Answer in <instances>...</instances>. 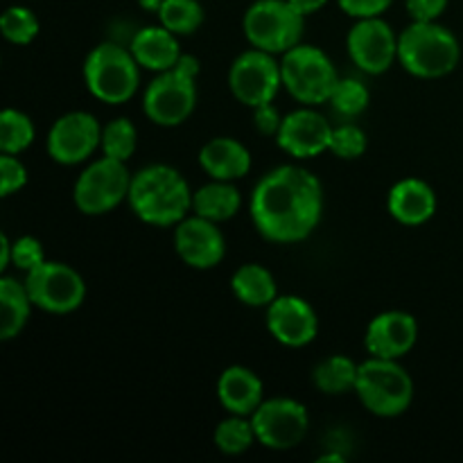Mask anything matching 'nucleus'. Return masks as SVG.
Listing matches in <instances>:
<instances>
[{"label": "nucleus", "instance_id": "nucleus-1", "mask_svg": "<svg viewBox=\"0 0 463 463\" xmlns=\"http://www.w3.org/2000/svg\"><path fill=\"white\" fill-rule=\"evenodd\" d=\"M249 213L258 233L269 242H303L324 215L321 181L301 165L274 167L258 179Z\"/></svg>", "mask_w": 463, "mask_h": 463}, {"label": "nucleus", "instance_id": "nucleus-2", "mask_svg": "<svg viewBox=\"0 0 463 463\" xmlns=\"http://www.w3.org/2000/svg\"><path fill=\"white\" fill-rule=\"evenodd\" d=\"M193 193L176 167L152 163L131 176L127 203L140 222L158 229H175L193 213Z\"/></svg>", "mask_w": 463, "mask_h": 463}, {"label": "nucleus", "instance_id": "nucleus-3", "mask_svg": "<svg viewBox=\"0 0 463 463\" xmlns=\"http://www.w3.org/2000/svg\"><path fill=\"white\" fill-rule=\"evenodd\" d=\"M459 59V41L439 21H411L398 34V63L420 80L450 75Z\"/></svg>", "mask_w": 463, "mask_h": 463}, {"label": "nucleus", "instance_id": "nucleus-4", "mask_svg": "<svg viewBox=\"0 0 463 463\" xmlns=\"http://www.w3.org/2000/svg\"><path fill=\"white\" fill-rule=\"evenodd\" d=\"M86 90L104 104H125L140 86V66L129 48L113 41L95 45L84 59Z\"/></svg>", "mask_w": 463, "mask_h": 463}, {"label": "nucleus", "instance_id": "nucleus-5", "mask_svg": "<svg viewBox=\"0 0 463 463\" xmlns=\"http://www.w3.org/2000/svg\"><path fill=\"white\" fill-rule=\"evenodd\" d=\"M355 396L373 416L396 419L411 407L414 380L401 364V360L369 357L360 364Z\"/></svg>", "mask_w": 463, "mask_h": 463}, {"label": "nucleus", "instance_id": "nucleus-6", "mask_svg": "<svg viewBox=\"0 0 463 463\" xmlns=\"http://www.w3.org/2000/svg\"><path fill=\"white\" fill-rule=\"evenodd\" d=\"M280 72L283 89L301 107H319L330 102L335 86L342 80L333 59L310 43H298L280 54Z\"/></svg>", "mask_w": 463, "mask_h": 463}, {"label": "nucleus", "instance_id": "nucleus-7", "mask_svg": "<svg viewBox=\"0 0 463 463\" xmlns=\"http://www.w3.org/2000/svg\"><path fill=\"white\" fill-rule=\"evenodd\" d=\"M306 16L289 0H256L242 18V32L249 45L271 54H285L303 43Z\"/></svg>", "mask_w": 463, "mask_h": 463}, {"label": "nucleus", "instance_id": "nucleus-8", "mask_svg": "<svg viewBox=\"0 0 463 463\" xmlns=\"http://www.w3.org/2000/svg\"><path fill=\"white\" fill-rule=\"evenodd\" d=\"M131 172L127 163L102 156L89 163L75 181L72 202L77 211L89 217L107 215L127 202L131 188Z\"/></svg>", "mask_w": 463, "mask_h": 463}, {"label": "nucleus", "instance_id": "nucleus-9", "mask_svg": "<svg viewBox=\"0 0 463 463\" xmlns=\"http://www.w3.org/2000/svg\"><path fill=\"white\" fill-rule=\"evenodd\" d=\"M229 90L240 104L256 109L260 104L274 102L283 89V72L276 54L265 50H244L233 59L229 68Z\"/></svg>", "mask_w": 463, "mask_h": 463}, {"label": "nucleus", "instance_id": "nucleus-10", "mask_svg": "<svg viewBox=\"0 0 463 463\" xmlns=\"http://www.w3.org/2000/svg\"><path fill=\"white\" fill-rule=\"evenodd\" d=\"M23 283L34 307L48 315H71L86 298L84 279L66 262H41L36 269L27 271Z\"/></svg>", "mask_w": 463, "mask_h": 463}, {"label": "nucleus", "instance_id": "nucleus-11", "mask_svg": "<svg viewBox=\"0 0 463 463\" xmlns=\"http://www.w3.org/2000/svg\"><path fill=\"white\" fill-rule=\"evenodd\" d=\"M197 107V77L170 68L156 72L143 95V111L156 127H179Z\"/></svg>", "mask_w": 463, "mask_h": 463}, {"label": "nucleus", "instance_id": "nucleus-12", "mask_svg": "<svg viewBox=\"0 0 463 463\" xmlns=\"http://www.w3.org/2000/svg\"><path fill=\"white\" fill-rule=\"evenodd\" d=\"M251 423L262 448L285 452L301 446L310 430V416L303 402L279 396L262 401V405L251 414Z\"/></svg>", "mask_w": 463, "mask_h": 463}, {"label": "nucleus", "instance_id": "nucleus-13", "mask_svg": "<svg viewBox=\"0 0 463 463\" xmlns=\"http://www.w3.org/2000/svg\"><path fill=\"white\" fill-rule=\"evenodd\" d=\"M102 143V125L89 111H68L54 120L45 138V152L59 165L86 163Z\"/></svg>", "mask_w": 463, "mask_h": 463}, {"label": "nucleus", "instance_id": "nucleus-14", "mask_svg": "<svg viewBox=\"0 0 463 463\" xmlns=\"http://www.w3.org/2000/svg\"><path fill=\"white\" fill-rule=\"evenodd\" d=\"M346 48L351 61L366 75H383L398 61V34L383 16L355 21Z\"/></svg>", "mask_w": 463, "mask_h": 463}, {"label": "nucleus", "instance_id": "nucleus-15", "mask_svg": "<svg viewBox=\"0 0 463 463\" xmlns=\"http://www.w3.org/2000/svg\"><path fill=\"white\" fill-rule=\"evenodd\" d=\"M175 251L193 269H213L226 256L224 233L220 224L193 213L175 226Z\"/></svg>", "mask_w": 463, "mask_h": 463}, {"label": "nucleus", "instance_id": "nucleus-16", "mask_svg": "<svg viewBox=\"0 0 463 463\" xmlns=\"http://www.w3.org/2000/svg\"><path fill=\"white\" fill-rule=\"evenodd\" d=\"M267 330L280 346L303 348L317 339L319 319L306 298L297 294H279L267 307Z\"/></svg>", "mask_w": 463, "mask_h": 463}, {"label": "nucleus", "instance_id": "nucleus-17", "mask_svg": "<svg viewBox=\"0 0 463 463\" xmlns=\"http://www.w3.org/2000/svg\"><path fill=\"white\" fill-rule=\"evenodd\" d=\"M330 136L333 125L319 111H315V107H301L283 118L276 143L285 154L306 161L328 152Z\"/></svg>", "mask_w": 463, "mask_h": 463}, {"label": "nucleus", "instance_id": "nucleus-18", "mask_svg": "<svg viewBox=\"0 0 463 463\" xmlns=\"http://www.w3.org/2000/svg\"><path fill=\"white\" fill-rule=\"evenodd\" d=\"M419 342V321L405 310H387L369 321L364 348L369 357L402 360Z\"/></svg>", "mask_w": 463, "mask_h": 463}, {"label": "nucleus", "instance_id": "nucleus-19", "mask_svg": "<svg viewBox=\"0 0 463 463\" xmlns=\"http://www.w3.org/2000/svg\"><path fill=\"white\" fill-rule=\"evenodd\" d=\"M437 193L432 185L416 176H407L392 185L387 194V211L398 224L423 226L437 213Z\"/></svg>", "mask_w": 463, "mask_h": 463}, {"label": "nucleus", "instance_id": "nucleus-20", "mask_svg": "<svg viewBox=\"0 0 463 463\" xmlns=\"http://www.w3.org/2000/svg\"><path fill=\"white\" fill-rule=\"evenodd\" d=\"M217 401L229 414L251 416L265 401V384L249 366H226L217 378Z\"/></svg>", "mask_w": 463, "mask_h": 463}, {"label": "nucleus", "instance_id": "nucleus-21", "mask_svg": "<svg viewBox=\"0 0 463 463\" xmlns=\"http://www.w3.org/2000/svg\"><path fill=\"white\" fill-rule=\"evenodd\" d=\"M199 165L211 179L238 181L251 170V152L231 136H217L199 149Z\"/></svg>", "mask_w": 463, "mask_h": 463}, {"label": "nucleus", "instance_id": "nucleus-22", "mask_svg": "<svg viewBox=\"0 0 463 463\" xmlns=\"http://www.w3.org/2000/svg\"><path fill=\"white\" fill-rule=\"evenodd\" d=\"M129 50L136 57V61H138V66L152 72L170 71V68L176 66L181 54H184L181 52L179 36L167 30V27H163L161 23L136 32L129 43Z\"/></svg>", "mask_w": 463, "mask_h": 463}, {"label": "nucleus", "instance_id": "nucleus-23", "mask_svg": "<svg viewBox=\"0 0 463 463\" xmlns=\"http://www.w3.org/2000/svg\"><path fill=\"white\" fill-rule=\"evenodd\" d=\"M32 307L34 303H32L25 283L3 274L0 279V339L3 342H9L23 333L30 321Z\"/></svg>", "mask_w": 463, "mask_h": 463}, {"label": "nucleus", "instance_id": "nucleus-24", "mask_svg": "<svg viewBox=\"0 0 463 463\" xmlns=\"http://www.w3.org/2000/svg\"><path fill=\"white\" fill-rule=\"evenodd\" d=\"M242 208V194L235 188L233 181H217L202 185L193 193V213L199 217L222 224L233 220Z\"/></svg>", "mask_w": 463, "mask_h": 463}, {"label": "nucleus", "instance_id": "nucleus-25", "mask_svg": "<svg viewBox=\"0 0 463 463\" xmlns=\"http://www.w3.org/2000/svg\"><path fill=\"white\" fill-rule=\"evenodd\" d=\"M231 289L242 306L269 307L279 297V285L274 274L258 262H247L238 267L231 279Z\"/></svg>", "mask_w": 463, "mask_h": 463}, {"label": "nucleus", "instance_id": "nucleus-26", "mask_svg": "<svg viewBox=\"0 0 463 463\" xmlns=\"http://www.w3.org/2000/svg\"><path fill=\"white\" fill-rule=\"evenodd\" d=\"M357 373L360 364L348 355H330L321 360L312 371V383L317 392L326 396H344V393H355Z\"/></svg>", "mask_w": 463, "mask_h": 463}, {"label": "nucleus", "instance_id": "nucleus-27", "mask_svg": "<svg viewBox=\"0 0 463 463\" xmlns=\"http://www.w3.org/2000/svg\"><path fill=\"white\" fill-rule=\"evenodd\" d=\"M213 443L217 446V450L231 457L244 455L247 450H251L253 443H258L251 416L229 414V419L217 423L215 432H213Z\"/></svg>", "mask_w": 463, "mask_h": 463}, {"label": "nucleus", "instance_id": "nucleus-28", "mask_svg": "<svg viewBox=\"0 0 463 463\" xmlns=\"http://www.w3.org/2000/svg\"><path fill=\"white\" fill-rule=\"evenodd\" d=\"M156 16L158 23L176 36H190L202 27L203 7L199 0H163Z\"/></svg>", "mask_w": 463, "mask_h": 463}, {"label": "nucleus", "instance_id": "nucleus-29", "mask_svg": "<svg viewBox=\"0 0 463 463\" xmlns=\"http://www.w3.org/2000/svg\"><path fill=\"white\" fill-rule=\"evenodd\" d=\"M34 122L27 113L18 109H5L0 113V152L3 154H23L34 143Z\"/></svg>", "mask_w": 463, "mask_h": 463}, {"label": "nucleus", "instance_id": "nucleus-30", "mask_svg": "<svg viewBox=\"0 0 463 463\" xmlns=\"http://www.w3.org/2000/svg\"><path fill=\"white\" fill-rule=\"evenodd\" d=\"M136 147H138V129L129 118H116L102 127V143H99L102 156L129 163Z\"/></svg>", "mask_w": 463, "mask_h": 463}, {"label": "nucleus", "instance_id": "nucleus-31", "mask_svg": "<svg viewBox=\"0 0 463 463\" xmlns=\"http://www.w3.org/2000/svg\"><path fill=\"white\" fill-rule=\"evenodd\" d=\"M371 93L366 89V84H362L360 80H353V77H342L335 86L333 95H330V107L337 116L353 120V118L362 116V113L369 109Z\"/></svg>", "mask_w": 463, "mask_h": 463}, {"label": "nucleus", "instance_id": "nucleus-32", "mask_svg": "<svg viewBox=\"0 0 463 463\" xmlns=\"http://www.w3.org/2000/svg\"><path fill=\"white\" fill-rule=\"evenodd\" d=\"M0 32L14 45H30L39 36L41 23L30 7L12 5L0 16Z\"/></svg>", "mask_w": 463, "mask_h": 463}, {"label": "nucleus", "instance_id": "nucleus-33", "mask_svg": "<svg viewBox=\"0 0 463 463\" xmlns=\"http://www.w3.org/2000/svg\"><path fill=\"white\" fill-rule=\"evenodd\" d=\"M369 147V138L362 127L353 125V122H344V125L333 127V136H330L328 152L335 154L342 161H355Z\"/></svg>", "mask_w": 463, "mask_h": 463}, {"label": "nucleus", "instance_id": "nucleus-34", "mask_svg": "<svg viewBox=\"0 0 463 463\" xmlns=\"http://www.w3.org/2000/svg\"><path fill=\"white\" fill-rule=\"evenodd\" d=\"M41 262H45V251L39 238L21 235V238L12 240V267L27 274V271L36 269Z\"/></svg>", "mask_w": 463, "mask_h": 463}, {"label": "nucleus", "instance_id": "nucleus-35", "mask_svg": "<svg viewBox=\"0 0 463 463\" xmlns=\"http://www.w3.org/2000/svg\"><path fill=\"white\" fill-rule=\"evenodd\" d=\"M27 185V167L23 165L16 154H3L0 156V194L12 197L21 193Z\"/></svg>", "mask_w": 463, "mask_h": 463}, {"label": "nucleus", "instance_id": "nucleus-36", "mask_svg": "<svg viewBox=\"0 0 463 463\" xmlns=\"http://www.w3.org/2000/svg\"><path fill=\"white\" fill-rule=\"evenodd\" d=\"M337 5L346 16L360 21V18L383 16L392 7L393 0H337Z\"/></svg>", "mask_w": 463, "mask_h": 463}, {"label": "nucleus", "instance_id": "nucleus-37", "mask_svg": "<svg viewBox=\"0 0 463 463\" xmlns=\"http://www.w3.org/2000/svg\"><path fill=\"white\" fill-rule=\"evenodd\" d=\"M253 111V127L258 129V134L262 136H279L280 125H283V118L279 109L274 107V102L260 104V107L251 109Z\"/></svg>", "mask_w": 463, "mask_h": 463}, {"label": "nucleus", "instance_id": "nucleus-38", "mask_svg": "<svg viewBox=\"0 0 463 463\" xmlns=\"http://www.w3.org/2000/svg\"><path fill=\"white\" fill-rule=\"evenodd\" d=\"M450 0H405L407 14L411 21H439L448 9Z\"/></svg>", "mask_w": 463, "mask_h": 463}, {"label": "nucleus", "instance_id": "nucleus-39", "mask_svg": "<svg viewBox=\"0 0 463 463\" xmlns=\"http://www.w3.org/2000/svg\"><path fill=\"white\" fill-rule=\"evenodd\" d=\"M292 3V7L297 9V12H301L303 16H312V14L321 12V9L328 5V0H289Z\"/></svg>", "mask_w": 463, "mask_h": 463}, {"label": "nucleus", "instance_id": "nucleus-40", "mask_svg": "<svg viewBox=\"0 0 463 463\" xmlns=\"http://www.w3.org/2000/svg\"><path fill=\"white\" fill-rule=\"evenodd\" d=\"M12 267V240L7 233L0 235V274Z\"/></svg>", "mask_w": 463, "mask_h": 463}, {"label": "nucleus", "instance_id": "nucleus-41", "mask_svg": "<svg viewBox=\"0 0 463 463\" xmlns=\"http://www.w3.org/2000/svg\"><path fill=\"white\" fill-rule=\"evenodd\" d=\"M161 3H163V0H138L140 7L147 9V12H154V14L158 12V7H161Z\"/></svg>", "mask_w": 463, "mask_h": 463}, {"label": "nucleus", "instance_id": "nucleus-42", "mask_svg": "<svg viewBox=\"0 0 463 463\" xmlns=\"http://www.w3.org/2000/svg\"><path fill=\"white\" fill-rule=\"evenodd\" d=\"M326 461H344L342 455H324L319 457V463H326Z\"/></svg>", "mask_w": 463, "mask_h": 463}]
</instances>
